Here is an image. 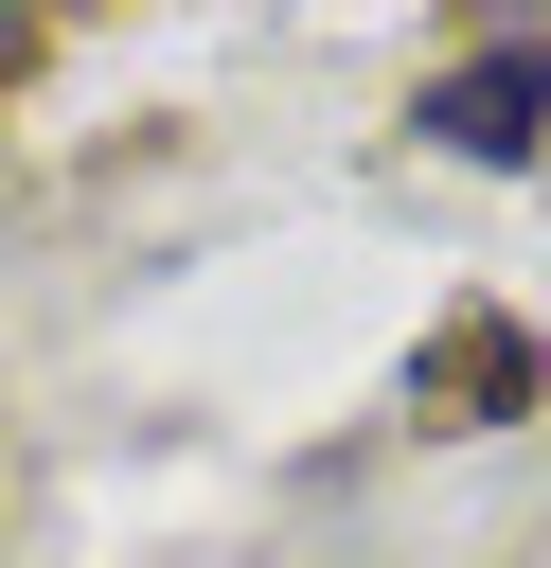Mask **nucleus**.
Wrapping results in <instances>:
<instances>
[{
  "instance_id": "1",
  "label": "nucleus",
  "mask_w": 551,
  "mask_h": 568,
  "mask_svg": "<svg viewBox=\"0 0 551 568\" xmlns=\"http://www.w3.org/2000/svg\"><path fill=\"white\" fill-rule=\"evenodd\" d=\"M533 124H551V36H498L480 71H444V89H427V142H444V160H498V178H515V160H533Z\"/></svg>"
},
{
  "instance_id": "2",
  "label": "nucleus",
  "mask_w": 551,
  "mask_h": 568,
  "mask_svg": "<svg viewBox=\"0 0 551 568\" xmlns=\"http://www.w3.org/2000/svg\"><path fill=\"white\" fill-rule=\"evenodd\" d=\"M515 390H533V337H515V320H444L427 373H409L427 426H515Z\"/></svg>"
}]
</instances>
